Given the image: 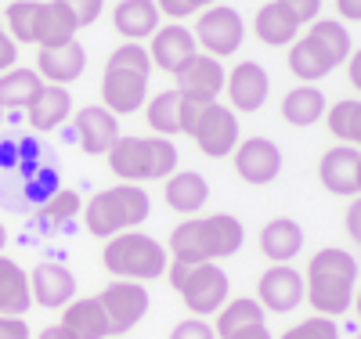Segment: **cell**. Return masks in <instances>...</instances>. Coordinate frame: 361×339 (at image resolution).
Listing matches in <instances>:
<instances>
[{
    "instance_id": "1",
    "label": "cell",
    "mask_w": 361,
    "mask_h": 339,
    "mask_svg": "<svg viewBox=\"0 0 361 339\" xmlns=\"http://www.w3.org/2000/svg\"><path fill=\"white\" fill-rule=\"evenodd\" d=\"M246 242V228L238 217L231 213H209V217H192V221H180L170 231V245L166 253L180 264H217L228 260L243 249Z\"/></svg>"
},
{
    "instance_id": "2",
    "label": "cell",
    "mask_w": 361,
    "mask_h": 339,
    "mask_svg": "<svg viewBox=\"0 0 361 339\" xmlns=\"http://www.w3.org/2000/svg\"><path fill=\"white\" fill-rule=\"evenodd\" d=\"M354 282H357V260L347 249H318L304 271V300L311 303V311L322 318H340L350 311L354 300Z\"/></svg>"
},
{
    "instance_id": "3",
    "label": "cell",
    "mask_w": 361,
    "mask_h": 339,
    "mask_svg": "<svg viewBox=\"0 0 361 339\" xmlns=\"http://www.w3.org/2000/svg\"><path fill=\"white\" fill-rule=\"evenodd\" d=\"M148 76H152V58L141 44L116 47L102 73V105L112 116H134L148 101Z\"/></svg>"
},
{
    "instance_id": "4",
    "label": "cell",
    "mask_w": 361,
    "mask_h": 339,
    "mask_svg": "<svg viewBox=\"0 0 361 339\" xmlns=\"http://www.w3.org/2000/svg\"><path fill=\"white\" fill-rule=\"evenodd\" d=\"M180 156L170 137H123L109 148V170L123 184L166 180L177 170Z\"/></svg>"
},
{
    "instance_id": "5",
    "label": "cell",
    "mask_w": 361,
    "mask_h": 339,
    "mask_svg": "<svg viewBox=\"0 0 361 339\" xmlns=\"http://www.w3.org/2000/svg\"><path fill=\"white\" fill-rule=\"evenodd\" d=\"M148 192H141V184H116L109 192H98L83 206V224L94 238H116L123 231H137L148 221Z\"/></svg>"
},
{
    "instance_id": "6",
    "label": "cell",
    "mask_w": 361,
    "mask_h": 339,
    "mask_svg": "<svg viewBox=\"0 0 361 339\" xmlns=\"http://www.w3.org/2000/svg\"><path fill=\"white\" fill-rule=\"evenodd\" d=\"M102 264L116 282H156L166 274L170 253L166 245H159L152 235L145 231H123L105 242L102 249Z\"/></svg>"
},
{
    "instance_id": "7",
    "label": "cell",
    "mask_w": 361,
    "mask_h": 339,
    "mask_svg": "<svg viewBox=\"0 0 361 339\" xmlns=\"http://www.w3.org/2000/svg\"><path fill=\"white\" fill-rule=\"evenodd\" d=\"M192 37L199 44L202 54L209 58H231L238 47H243L246 40V22L243 15H238L235 8L228 4H214V8H206L199 18H195V29H192Z\"/></svg>"
},
{
    "instance_id": "8",
    "label": "cell",
    "mask_w": 361,
    "mask_h": 339,
    "mask_svg": "<svg viewBox=\"0 0 361 339\" xmlns=\"http://www.w3.org/2000/svg\"><path fill=\"white\" fill-rule=\"evenodd\" d=\"M177 292H180V300H185V307L192 311V318H209L228 303L231 282H228L221 264H195V267H188L185 285H180Z\"/></svg>"
},
{
    "instance_id": "9",
    "label": "cell",
    "mask_w": 361,
    "mask_h": 339,
    "mask_svg": "<svg viewBox=\"0 0 361 339\" xmlns=\"http://www.w3.org/2000/svg\"><path fill=\"white\" fill-rule=\"evenodd\" d=\"M98 303H102V311L109 318V332L123 335L148 314V303L152 300H148V289L141 282H109L102 289Z\"/></svg>"
},
{
    "instance_id": "10",
    "label": "cell",
    "mask_w": 361,
    "mask_h": 339,
    "mask_svg": "<svg viewBox=\"0 0 361 339\" xmlns=\"http://www.w3.org/2000/svg\"><path fill=\"white\" fill-rule=\"evenodd\" d=\"M231 166H235L238 180L260 188V184H271L282 173V148L271 137H246L231 152Z\"/></svg>"
},
{
    "instance_id": "11",
    "label": "cell",
    "mask_w": 361,
    "mask_h": 339,
    "mask_svg": "<svg viewBox=\"0 0 361 339\" xmlns=\"http://www.w3.org/2000/svg\"><path fill=\"white\" fill-rule=\"evenodd\" d=\"M192 141L199 144L202 156L209 159H224L238 148V116L228 109V105H206V112L199 116L195 130H192Z\"/></svg>"
},
{
    "instance_id": "12",
    "label": "cell",
    "mask_w": 361,
    "mask_h": 339,
    "mask_svg": "<svg viewBox=\"0 0 361 339\" xmlns=\"http://www.w3.org/2000/svg\"><path fill=\"white\" fill-rule=\"evenodd\" d=\"M257 303L271 314H289L304 303V271L293 264H275L260 274L257 282Z\"/></svg>"
},
{
    "instance_id": "13",
    "label": "cell",
    "mask_w": 361,
    "mask_h": 339,
    "mask_svg": "<svg viewBox=\"0 0 361 339\" xmlns=\"http://www.w3.org/2000/svg\"><path fill=\"white\" fill-rule=\"evenodd\" d=\"M145 51H148V58H152L156 69L177 76V73L199 54V44H195V37H192L188 25L170 22V25H159V29H156V33H152V44H148Z\"/></svg>"
},
{
    "instance_id": "14",
    "label": "cell",
    "mask_w": 361,
    "mask_h": 339,
    "mask_svg": "<svg viewBox=\"0 0 361 339\" xmlns=\"http://www.w3.org/2000/svg\"><path fill=\"white\" fill-rule=\"evenodd\" d=\"M29 292H33V303L44 307V311H62L76 300V278L66 264H37L29 271Z\"/></svg>"
},
{
    "instance_id": "15",
    "label": "cell",
    "mask_w": 361,
    "mask_h": 339,
    "mask_svg": "<svg viewBox=\"0 0 361 339\" xmlns=\"http://www.w3.org/2000/svg\"><path fill=\"white\" fill-rule=\"evenodd\" d=\"M224 90H228V101H231L228 109L235 116L238 112H257L271 94V76L264 73V66H257V61H238L224 80Z\"/></svg>"
},
{
    "instance_id": "16",
    "label": "cell",
    "mask_w": 361,
    "mask_h": 339,
    "mask_svg": "<svg viewBox=\"0 0 361 339\" xmlns=\"http://www.w3.org/2000/svg\"><path fill=\"white\" fill-rule=\"evenodd\" d=\"M177 94H185V98H199V101H217V94L224 90V80H228V73H224V66L217 58H209V54H195L185 69H180L177 76Z\"/></svg>"
},
{
    "instance_id": "17",
    "label": "cell",
    "mask_w": 361,
    "mask_h": 339,
    "mask_svg": "<svg viewBox=\"0 0 361 339\" xmlns=\"http://www.w3.org/2000/svg\"><path fill=\"white\" fill-rule=\"evenodd\" d=\"M76 141L87 156H109V148L119 141V123L105 105H87L76 112Z\"/></svg>"
},
{
    "instance_id": "18",
    "label": "cell",
    "mask_w": 361,
    "mask_h": 339,
    "mask_svg": "<svg viewBox=\"0 0 361 339\" xmlns=\"http://www.w3.org/2000/svg\"><path fill=\"white\" fill-rule=\"evenodd\" d=\"M357 159H361V152L350 144L329 148L318 163V180L325 184V192H333L340 199H354L357 195Z\"/></svg>"
},
{
    "instance_id": "19",
    "label": "cell",
    "mask_w": 361,
    "mask_h": 339,
    "mask_svg": "<svg viewBox=\"0 0 361 339\" xmlns=\"http://www.w3.org/2000/svg\"><path fill=\"white\" fill-rule=\"evenodd\" d=\"M83 69H87V51L76 40H69L62 47H40V54H37V73L51 87H69L73 80L83 76Z\"/></svg>"
},
{
    "instance_id": "20",
    "label": "cell",
    "mask_w": 361,
    "mask_h": 339,
    "mask_svg": "<svg viewBox=\"0 0 361 339\" xmlns=\"http://www.w3.org/2000/svg\"><path fill=\"white\" fill-rule=\"evenodd\" d=\"M112 25L127 44H141L163 25V15L156 8V0H119L112 11Z\"/></svg>"
},
{
    "instance_id": "21",
    "label": "cell",
    "mask_w": 361,
    "mask_h": 339,
    "mask_svg": "<svg viewBox=\"0 0 361 339\" xmlns=\"http://www.w3.org/2000/svg\"><path fill=\"white\" fill-rule=\"evenodd\" d=\"M163 199L180 217H195L209 199V180L195 170H173L163 184Z\"/></svg>"
},
{
    "instance_id": "22",
    "label": "cell",
    "mask_w": 361,
    "mask_h": 339,
    "mask_svg": "<svg viewBox=\"0 0 361 339\" xmlns=\"http://www.w3.org/2000/svg\"><path fill=\"white\" fill-rule=\"evenodd\" d=\"M304 249V228L289 217H275L260 228V253L271 264H289Z\"/></svg>"
},
{
    "instance_id": "23",
    "label": "cell",
    "mask_w": 361,
    "mask_h": 339,
    "mask_svg": "<svg viewBox=\"0 0 361 339\" xmlns=\"http://www.w3.org/2000/svg\"><path fill=\"white\" fill-rule=\"evenodd\" d=\"M62 328H69L76 339H109V318L102 311L98 296H83V300H73L69 307H62Z\"/></svg>"
},
{
    "instance_id": "24",
    "label": "cell",
    "mask_w": 361,
    "mask_h": 339,
    "mask_svg": "<svg viewBox=\"0 0 361 339\" xmlns=\"http://www.w3.org/2000/svg\"><path fill=\"white\" fill-rule=\"evenodd\" d=\"M29 112V127H33L37 134H47V130H58L62 123L69 119L73 112V94L66 87H51L44 83V90L37 94V101L25 109Z\"/></svg>"
},
{
    "instance_id": "25",
    "label": "cell",
    "mask_w": 361,
    "mask_h": 339,
    "mask_svg": "<svg viewBox=\"0 0 361 339\" xmlns=\"http://www.w3.org/2000/svg\"><path fill=\"white\" fill-rule=\"evenodd\" d=\"M264 325V307L253 300V296H238V300H228L221 311L214 314V332L217 339H235L250 328H260Z\"/></svg>"
},
{
    "instance_id": "26",
    "label": "cell",
    "mask_w": 361,
    "mask_h": 339,
    "mask_svg": "<svg viewBox=\"0 0 361 339\" xmlns=\"http://www.w3.org/2000/svg\"><path fill=\"white\" fill-rule=\"evenodd\" d=\"M29 307H33V292H29V274L0 257V318H22Z\"/></svg>"
},
{
    "instance_id": "27",
    "label": "cell",
    "mask_w": 361,
    "mask_h": 339,
    "mask_svg": "<svg viewBox=\"0 0 361 339\" xmlns=\"http://www.w3.org/2000/svg\"><path fill=\"white\" fill-rule=\"evenodd\" d=\"M253 33L264 47H289L300 33V25L289 18V11L279 4V0H271V4L257 8V18H253Z\"/></svg>"
},
{
    "instance_id": "28",
    "label": "cell",
    "mask_w": 361,
    "mask_h": 339,
    "mask_svg": "<svg viewBox=\"0 0 361 339\" xmlns=\"http://www.w3.org/2000/svg\"><path fill=\"white\" fill-rule=\"evenodd\" d=\"M307 40L325 54V61H329L333 69L343 66V61L350 58V51H354L350 33H347V25H343L340 18H314L311 29H307Z\"/></svg>"
},
{
    "instance_id": "29",
    "label": "cell",
    "mask_w": 361,
    "mask_h": 339,
    "mask_svg": "<svg viewBox=\"0 0 361 339\" xmlns=\"http://www.w3.org/2000/svg\"><path fill=\"white\" fill-rule=\"evenodd\" d=\"M325 116V94L314 83H300L282 98V119L289 127H314Z\"/></svg>"
},
{
    "instance_id": "30",
    "label": "cell",
    "mask_w": 361,
    "mask_h": 339,
    "mask_svg": "<svg viewBox=\"0 0 361 339\" xmlns=\"http://www.w3.org/2000/svg\"><path fill=\"white\" fill-rule=\"evenodd\" d=\"M44 90L40 73L33 69H8L0 76V109H29Z\"/></svg>"
},
{
    "instance_id": "31",
    "label": "cell",
    "mask_w": 361,
    "mask_h": 339,
    "mask_svg": "<svg viewBox=\"0 0 361 339\" xmlns=\"http://www.w3.org/2000/svg\"><path fill=\"white\" fill-rule=\"evenodd\" d=\"M289 73L300 80V83H318V80H325L329 73H333V66L325 61V54L307 40V37H296L293 44H289Z\"/></svg>"
},
{
    "instance_id": "32",
    "label": "cell",
    "mask_w": 361,
    "mask_h": 339,
    "mask_svg": "<svg viewBox=\"0 0 361 339\" xmlns=\"http://www.w3.org/2000/svg\"><path fill=\"white\" fill-rule=\"evenodd\" d=\"M40 18H44V0H15L4 11L8 37L15 44H37L40 37Z\"/></svg>"
},
{
    "instance_id": "33",
    "label": "cell",
    "mask_w": 361,
    "mask_h": 339,
    "mask_svg": "<svg viewBox=\"0 0 361 339\" xmlns=\"http://www.w3.org/2000/svg\"><path fill=\"white\" fill-rule=\"evenodd\" d=\"M325 123H329V134H333L340 144H350V148L361 152V98L329 105Z\"/></svg>"
},
{
    "instance_id": "34",
    "label": "cell",
    "mask_w": 361,
    "mask_h": 339,
    "mask_svg": "<svg viewBox=\"0 0 361 339\" xmlns=\"http://www.w3.org/2000/svg\"><path fill=\"white\" fill-rule=\"evenodd\" d=\"M76 18L58 4V0H51V4H44V18H40V37H37V47H62L69 40H76Z\"/></svg>"
},
{
    "instance_id": "35",
    "label": "cell",
    "mask_w": 361,
    "mask_h": 339,
    "mask_svg": "<svg viewBox=\"0 0 361 339\" xmlns=\"http://www.w3.org/2000/svg\"><path fill=\"white\" fill-rule=\"evenodd\" d=\"M177 105H180L177 90H159L152 101H145V119H148V127L156 130V137H173V134H180Z\"/></svg>"
},
{
    "instance_id": "36",
    "label": "cell",
    "mask_w": 361,
    "mask_h": 339,
    "mask_svg": "<svg viewBox=\"0 0 361 339\" xmlns=\"http://www.w3.org/2000/svg\"><path fill=\"white\" fill-rule=\"evenodd\" d=\"M80 209H83L80 195H76L73 188H62V192H54V195L40 206V217H44L47 224H66V221L76 217Z\"/></svg>"
},
{
    "instance_id": "37",
    "label": "cell",
    "mask_w": 361,
    "mask_h": 339,
    "mask_svg": "<svg viewBox=\"0 0 361 339\" xmlns=\"http://www.w3.org/2000/svg\"><path fill=\"white\" fill-rule=\"evenodd\" d=\"M279 339H340V325L333 318H322V314H311L300 325L286 328Z\"/></svg>"
},
{
    "instance_id": "38",
    "label": "cell",
    "mask_w": 361,
    "mask_h": 339,
    "mask_svg": "<svg viewBox=\"0 0 361 339\" xmlns=\"http://www.w3.org/2000/svg\"><path fill=\"white\" fill-rule=\"evenodd\" d=\"M214 4H217V0H156L159 15H163V18H173V22L192 18V15H202L206 8H214Z\"/></svg>"
},
{
    "instance_id": "39",
    "label": "cell",
    "mask_w": 361,
    "mask_h": 339,
    "mask_svg": "<svg viewBox=\"0 0 361 339\" xmlns=\"http://www.w3.org/2000/svg\"><path fill=\"white\" fill-rule=\"evenodd\" d=\"M73 18H76V25L80 29H87V25H94L98 22V15H102V8H105V0H58Z\"/></svg>"
},
{
    "instance_id": "40",
    "label": "cell",
    "mask_w": 361,
    "mask_h": 339,
    "mask_svg": "<svg viewBox=\"0 0 361 339\" xmlns=\"http://www.w3.org/2000/svg\"><path fill=\"white\" fill-rule=\"evenodd\" d=\"M170 339H217V332L206 318H188V321H177L170 328Z\"/></svg>"
},
{
    "instance_id": "41",
    "label": "cell",
    "mask_w": 361,
    "mask_h": 339,
    "mask_svg": "<svg viewBox=\"0 0 361 339\" xmlns=\"http://www.w3.org/2000/svg\"><path fill=\"white\" fill-rule=\"evenodd\" d=\"M296 25H311L322 15V0H279Z\"/></svg>"
},
{
    "instance_id": "42",
    "label": "cell",
    "mask_w": 361,
    "mask_h": 339,
    "mask_svg": "<svg viewBox=\"0 0 361 339\" xmlns=\"http://www.w3.org/2000/svg\"><path fill=\"white\" fill-rule=\"evenodd\" d=\"M343 228H347V235L361 245V195L350 199V206H347V213H343Z\"/></svg>"
},
{
    "instance_id": "43",
    "label": "cell",
    "mask_w": 361,
    "mask_h": 339,
    "mask_svg": "<svg viewBox=\"0 0 361 339\" xmlns=\"http://www.w3.org/2000/svg\"><path fill=\"white\" fill-rule=\"evenodd\" d=\"M15 61H18V44L0 29V76H4L8 69H15Z\"/></svg>"
},
{
    "instance_id": "44",
    "label": "cell",
    "mask_w": 361,
    "mask_h": 339,
    "mask_svg": "<svg viewBox=\"0 0 361 339\" xmlns=\"http://www.w3.org/2000/svg\"><path fill=\"white\" fill-rule=\"evenodd\" d=\"M0 339H29L25 318H0Z\"/></svg>"
},
{
    "instance_id": "45",
    "label": "cell",
    "mask_w": 361,
    "mask_h": 339,
    "mask_svg": "<svg viewBox=\"0 0 361 339\" xmlns=\"http://www.w3.org/2000/svg\"><path fill=\"white\" fill-rule=\"evenodd\" d=\"M347 80H350V87L361 94V47H354L350 58H347Z\"/></svg>"
},
{
    "instance_id": "46",
    "label": "cell",
    "mask_w": 361,
    "mask_h": 339,
    "mask_svg": "<svg viewBox=\"0 0 361 339\" xmlns=\"http://www.w3.org/2000/svg\"><path fill=\"white\" fill-rule=\"evenodd\" d=\"M336 15L343 18V22H361V0H336Z\"/></svg>"
},
{
    "instance_id": "47",
    "label": "cell",
    "mask_w": 361,
    "mask_h": 339,
    "mask_svg": "<svg viewBox=\"0 0 361 339\" xmlns=\"http://www.w3.org/2000/svg\"><path fill=\"white\" fill-rule=\"evenodd\" d=\"M37 339H76V335H73L69 328H62V325H47Z\"/></svg>"
},
{
    "instance_id": "48",
    "label": "cell",
    "mask_w": 361,
    "mask_h": 339,
    "mask_svg": "<svg viewBox=\"0 0 361 339\" xmlns=\"http://www.w3.org/2000/svg\"><path fill=\"white\" fill-rule=\"evenodd\" d=\"M235 339H271V332H267V325H260V328H250V332L235 335Z\"/></svg>"
},
{
    "instance_id": "49",
    "label": "cell",
    "mask_w": 361,
    "mask_h": 339,
    "mask_svg": "<svg viewBox=\"0 0 361 339\" xmlns=\"http://www.w3.org/2000/svg\"><path fill=\"white\" fill-rule=\"evenodd\" d=\"M350 307H354V314H357V325H361V289L354 292V300H350Z\"/></svg>"
},
{
    "instance_id": "50",
    "label": "cell",
    "mask_w": 361,
    "mask_h": 339,
    "mask_svg": "<svg viewBox=\"0 0 361 339\" xmlns=\"http://www.w3.org/2000/svg\"><path fill=\"white\" fill-rule=\"evenodd\" d=\"M4 245H8V228L0 224V257H4Z\"/></svg>"
},
{
    "instance_id": "51",
    "label": "cell",
    "mask_w": 361,
    "mask_h": 339,
    "mask_svg": "<svg viewBox=\"0 0 361 339\" xmlns=\"http://www.w3.org/2000/svg\"><path fill=\"white\" fill-rule=\"evenodd\" d=\"M357 195H361V159H357Z\"/></svg>"
},
{
    "instance_id": "52",
    "label": "cell",
    "mask_w": 361,
    "mask_h": 339,
    "mask_svg": "<svg viewBox=\"0 0 361 339\" xmlns=\"http://www.w3.org/2000/svg\"><path fill=\"white\" fill-rule=\"evenodd\" d=\"M354 339H361V328H357V335H354Z\"/></svg>"
},
{
    "instance_id": "53",
    "label": "cell",
    "mask_w": 361,
    "mask_h": 339,
    "mask_svg": "<svg viewBox=\"0 0 361 339\" xmlns=\"http://www.w3.org/2000/svg\"><path fill=\"white\" fill-rule=\"evenodd\" d=\"M0 119H4V109H0Z\"/></svg>"
}]
</instances>
